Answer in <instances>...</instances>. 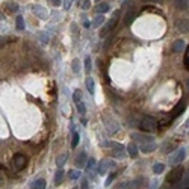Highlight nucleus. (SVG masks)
I'll return each mask as SVG.
<instances>
[{"instance_id": "c85d7f7f", "label": "nucleus", "mask_w": 189, "mask_h": 189, "mask_svg": "<svg viewBox=\"0 0 189 189\" xmlns=\"http://www.w3.org/2000/svg\"><path fill=\"white\" fill-rule=\"evenodd\" d=\"M73 100H74L76 105L82 102V92H80L79 89H76V91H74V94H73Z\"/></svg>"}, {"instance_id": "a211bd4d", "label": "nucleus", "mask_w": 189, "mask_h": 189, "mask_svg": "<svg viewBox=\"0 0 189 189\" xmlns=\"http://www.w3.org/2000/svg\"><path fill=\"white\" fill-rule=\"evenodd\" d=\"M132 138L133 139H139L142 142H150V141H154L153 136H148V135H141V133H132Z\"/></svg>"}, {"instance_id": "72a5a7b5", "label": "nucleus", "mask_w": 189, "mask_h": 189, "mask_svg": "<svg viewBox=\"0 0 189 189\" xmlns=\"http://www.w3.org/2000/svg\"><path fill=\"white\" fill-rule=\"evenodd\" d=\"M86 168H88V171H91V169H94V168H95V160H94L92 157H91V159H88V166H86Z\"/></svg>"}, {"instance_id": "6ab92c4d", "label": "nucleus", "mask_w": 189, "mask_h": 189, "mask_svg": "<svg viewBox=\"0 0 189 189\" xmlns=\"http://www.w3.org/2000/svg\"><path fill=\"white\" fill-rule=\"evenodd\" d=\"M86 88H88V92L91 95H94V91H95V83H94V79L92 77H86Z\"/></svg>"}, {"instance_id": "423d86ee", "label": "nucleus", "mask_w": 189, "mask_h": 189, "mask_svg": "<svg viewBox=\"0 0 189 189\" xmlns=\"http://www.w3.org/2000/svg\"><path fill=\"white\" fill-rule=\"evenodd\" d=\"M185 159H186V150H185V148H179V150L171 156L169 163H171V165H179V163H182Z\"/></svg>"}, {"instance_id": "f704fd0d", "label": "nucleus", "mask_w": 189, "mask_h": 189, "mask_svg": "<svg viewBox=\"0 0 189 189\" xmlns=\"http://www.w3.org/2000/svg\"><path fill=\"white\" fill-rule=\"evenodd\" d=\"M115 176H116L115 173H112V174H109V176H108V179H106V182H105V185H106V186H109V185L112 183L113 179H115Z\"/></svg>"}, {"instance_id": "58836bf2", "label": "nucleus", "mask_w": 189, "mask_h": 189, "mask_svg": "<svg viewBox=\"0 0 189 189\" xmlns=\"http://www.w3.org/2000/svg\"><path fill=\"white\" fill-rule=\"evenodd\" d=\"M89 6H91V2H89V0H85V2L82 3V9H85V11L89 9Z\"/></svg>"}, {"instance_id": "aec40b11", "label": "nucleus", "mask_w": 189, "mask_h": 189, "mask_svg": "<svg viewBox=\"0 0 189 189\" xmlns=\"http://www.w3.org/2000/svg\"><path fill=\"white\" fill-rule=\"evenodd\" d=\"M67 159H68V153H62L61 156H58V159H56V166H58V168H62V166L65 165Z\"/></svg>"}, {"instance_id": "b1692460", "label": "nucleus", "mask_w": 189, "mask_h": 189, "mask_svg": "<svg viewBox=\"0 0 189 189\" xmlns=\"http://www.w3.org/2000/svg\"><path fill=\"white\" fill-rule=\"evenodd\" d=\"M163 169H165V165H163V163H160V162L154 163V166H153V173H154V174H162V173H163Z\"/></svg>"}, {"instance_id": "393cba45", "label": "nucleus", "mask_w": 189, "mask_h": 189, "mask_svg": "<svg viewBox=\"0 0 189 189\" xmlns=\"http://www.w3.org/2000/svg\"><path fill=\"white\" fill-rule=\"evenodd\" d=\"M91 70H92V62H91V58L86 56V59H85V71H86V74H89Z\"/></svg>"}, {"instance_id": "de8ad7c7", "label": "nucleus", "mask_w": 189, "mask_h": 189, "mask_svg": "<svg viewBox=\"0 0 189 189\" xmlns=\"http://www.w3.org/2000/svg\"><path fill=\"white\" fill-rule=\"evenodd\" d=\"M160 189H168V188H166V186H162V188H160Z\"/></svg>"}, {"instance_id": "4be33fe9", "label": "nucleus", "mask_w": 189, "mask_h": 189, "mask_svg": "<svg viewBox=\"0 0 189 189\" xmlns=\"http://www.w3.org/2000/svg\"><path fill=\"white\" fill-rule=\"evenodd\" d=\"M30 189H45V180L44 179H38L32 183Z\"/></svg>"}, {"instance_id": "a18cd8bd", "label": "nucleus", "mask_w": 189, "mask_h": 189, "mask_svg": "<svg viewBox=\"0 0 189 189\" xmlns=\"http://www.w3.org/2000/svg\"><path fill=\"white\" fill-rule=\"evenodd\" d=\"M86 185H88V182H86V180H83V182H82V186H83V188H86Z\"/></svg>"}, {"instance_id": "6e6552de", "label": "nucleus", "mask_w": 189, "mask_h": 189, "mask_svg": "<svg viewBox=\"0 0 189 189\" xmlns=\"http://www.w3.org/2000/svg\"><path fill=\"white\" fill-rule=\"evenodd\" d=\"M86 163H88V156H86V153H85V151H80V153L77 154V157L74 159L76 168H77V169H80V168H83Z\"/></svg>"}, {"instance_id": "7c9ffc66", "label": "nucleus", "mask_w": 189, "mask_h": 189, "mask_svg": "<svg viewBox=\"0 0 189 189\" xmlns=\"http://www.w3.org/2000/svg\"><path fill=\"white\" fill-rule=\"evenodd\" d=\"M141 183H142V180H138V182H136V180H133V182H130L127 186H129V188H132V189H136V188H139V186H141Z\"/></svg>"}, {"instance_id": "cd10ccee", "label": "nucleus", "mask_w": 189, "mask_h": 189, "mask_svg": "<svg viewBox=\"0 0 189 189\" xmlns=\"http://www.w3.org/2000/svg\"><path fill=\"white\" fill-rule=\"evenodd\" d=\"M68 176H70L71 180H77V179L80 177V171H79V169H71V171L68 173Z\"/></svg>"}, {"instance_id": "f3484780", "label": "nucleus", "mask_w": 189, "mask_h": 189, "mask_svg": "<svg viewBox=\"0 0 189 189\" xmlns=\"http://www.w3.org/2000/svg\"><path fill=\"white\" fill-rule=\"evenodd\" d=\"M127 153H129V156H130L132 159H136V156H138V147H136L135 142H130V144L127 145Z\"/></svg>"}, {"instance_id": "37998d69", "label": "nucleus", "mask_w": 189, "mask_h": 189, "mask_svg": "<svg viewBox=\"0 0 189 189\" xmlns=\"http://www.w3.org/2000/svg\"><path fill=\"white\" fill-rule=\"evenodd\" d=\"M142 2H151V3H159V2H163V0H142Z\"/></svg>"}, {"instance_id": "4c0bfd02", "label": "nucleus", "mask_w": 189, "mask_h": 189, "mask_svg": "<svg viewBox=\"0 0 189 189\" xmlns=\"http://www.w3.org/2000/svg\"><path fill=\"white\" fill-rule=\"evenodd\" d=\"M71 3H73V0H64V9H65V11H68V9H70V6H71Z\"/></svg>"}, {"instance_id": "dca6fc26", "label": "nucleus", "mask_w": 189, "mask_h": 189, "mask_svg": "<svg viewBox=\"0 0 189 189\" xmlns=\"http://www.w3.org/2000/svg\"><path fill=\"white\" fill-rule=\"evenodd\" d=\"M34 12L37 14L38 17H41L42 20H45V18H47V12H45L44 6H41V5H35V6H34Z\"/></svg>"}, {"instance_id": "1a4fd4ad", "label": "nucleus", "mask_w": 189, "mask_h": 189, "mask_svg": "<svg viewBox=\"0 0 189 189\" xmlns=\"http://www.w3.org/2000/svg\"><path fill=\"white\" fill-rule=\"evenodd\" d=\"M176 27H177V30L182 32V34L189 32V18H179V20L176 21Z\"/></svg>"}, {"instance_id": "f8f14e48", "label": "nucleus", "mask_w": 189, "mask_h": 189, "mask_svg": "<svg viewBox=\"0 0 189 189\" xmlns=\"http://www.w3.org/2000/svg\"><path fill=\"white\" fill-rule=\"evenodd\" d=\"M185 48H186V42L183 39L174 41V44H173V52L174 53H182V52H185Z\"/></svg>"}, {"instance_id": "9d476101", "label": "nucleus", "mask_w": 189, "mask_h": 189, "mask_svg": "<svg viewBox=\"0 0 189 189\" xmlns=\"http://www.w3.org/2000/svg\"><path fill=\"white\" fill-rule=\"evenodd\" d=\"M105 126H106V129H108V132L109 133H116L118 132V129H119V126H118V123L115 121V119H111V118H108V116H105Z\"/></svg>"}, {"instance_id": "4468645a", "label": "nucleus", "mask_w": 189, "mask_h": 189, "mask_svg": "<svg viewBox=\"0 0 189 189\" xmlns=\"http://www.w3.org/2000/svg\"><path fill=\"white\" fill-rule=\"evenodd\" d=\"M95 12L98 14V15H103L105 12H108L109 9H111V6H109V3H106V2H102V3H98L95 8Z\"/></svg>"}, {"instance_id": "ddd939ff", "label": "nucleus", "mask_w": 189, "mask_h": 189, "mask_svg": "<svg viewBox=\"0 0 189 189\" xmlns=\"http://www.w3.org/2000/svg\"><path fill=\"white\" fill-rule=\"evenodd\" d=\"M157 148V145H156V142L154 141H150V142H144L142 145H141V151L142 153H151V151H154Z\"/></svg>"}, {"instance_id": "412c9836", "label": "nucleus", "mask_w": 189, "mask_h": 189, "mask_svg": "<svg viewBox=\"0 0 189 189\" xmlns=\"http://www.w3.org/2000/svg\"><path fill=\"white\" fill-rule=\"evenodd\" d=\"M64 182V169L62 168H59L58 171H56V174H55V185H61Z\"/></svg>"}, {"instance_id": "2f4dec72", "label": "nucleus", "mask_w": 189, "mask_h": 189, "mask_svg": "<svg viewBox=\"0 0 189 189\" xmlns=\"http://www.w3.org/2000/svg\"><path fill=\"white\" fill-rule=\"evenodd\" d=\"M77 111H79V113H82V115L86 112V106H85V103H83V102L77 103Z\"/></svg>"}, {"instance_id": "a878e982", "label": "nucleus", "mask_w": 189, "mask_h": 189, "mask_svg": "<svg viewBox=\"0 0 189 189\" xmlns=\"http://www.w3.org/2000/svg\"><path fill=\"white\" fill-rule=\"evenodd\" d=\"M79 142H80V135L77 133V132H73V141H71V147L76 148L77 145H79Z\"/></svg>"}, {"instance_id": "bb28decb", "label": "nucleus", "mask_w": 189, "mask_h": 189, "mask_svg": "<svg viewBox=\"0 0 189 189\" xmlns=\"http://www.w3.org/2000/svg\"><path fill=\"white\" fill-rule=\"evenodd\" d=\"M15 21H17V30H23L24 29V18L21 15H18Z\"/></svg>"}, {"instance_id": "20e7f679", "label": "nucleus", "mask_w": 189, "mask_h": 189, "mask_svg": "<svg viewBox=\"0 0 189 189\" xmlns=\"http://www.w3.org/2000/svg\"><path fill=\"white\" fill-rule=\"evenodd\" d=\"M26 165H27V157H26L24 154L17 153V154L12 157V168H14L15 171H21V169H24Z\"/></svg>"}, {"instance_id": "f257e3e1", "label": "nucleus", "mask_w": 189, "mask_h": 189, "mask_svg": "<svg viewBox=\"0 0 189 189\" xmlns=\"http://www.w3.org/2000/svg\"><path fill=\"white\" fill-rule=\"evenodd\" d=\"M119 11H115L113 12V15H112V18L108 21V24L102 29V32H100V38H106L111 32H112L113 29H115V26H116V23H118V18H119Z\"/></svg>"}, {"instance_id": "a19ab883", "label": "nucleus", "mask_w": 189, "mask_h": 189, "mask_svg": "<svg viewBox=\"0 0 189 189\" xmlns=\"http://www.w3.org/2000/svg\"><path fill=\"white\" fill-rule=\"evenodd\" d=\"M183 64H185V68L189 71V56H185V59H183Z\"/></svg>"}, {"instance_id": "e433bc0d", "label": "nucleus", "mask_w": 189, "mask_h": 189, "mask_svg": "<svg viewBox=\"0 0 189 189\" xmlns=\"http://www.w3.org/2000/svg\"><path fill=\"white\" fill-rule=\"evenodd\" d=\"M8 6H9V11H18V5L17 3H8Z\"/></svg>"}, {"instance_id": "7ed1b4c3", "label": "nucleus", "mask_w": 189, "mask_h": 189, "mask_svg": "<svg viewBox=\"0 0 189 189\" xmlns=\"http://www.w3.org/2000/svg\"><path fill=\"white\" fill-rule=\"evenodd\" d=\"M139 127L144 132H156L157 130V121L153 116H144L139 123Z\"/></svg>"}, {"instance_id": "c756f323", "label": "nucleus", "mask_w": 189, "mask_h": 189, "mask_svg": "<svg viewBox=\"0 0 189 189\" xmlns=\"http://www.w3.org/2000/svg\"><path fill=\"white\" fill-rule=\"evenodd\" d=\"M71 67H73V71L77 74V73L80 71V61H79V59H74L73 64H71Z\"/></svg>"}, {"instance_id": "f03ea898", "label": "nucleus", "mask_w": 189, "mask_h": 189, "mask_svg": "<svg viewBox=\"0 0 189 189\" xmlns=\"http://www.w3.org/2000/svg\"><path fill=\"white\" fill-rule=\"evenodd\" d=\"M183 174H185V168H183V166H177V168H174V169L166 176V182L171 183V185H177V183H180V180L183 179Z\"/></svg>"}, {"instance_id": "c03bdc74", "label": "nucleus", "mask_w": 189, "mask_h": 189, "mask_svg": "<svg viewBox=\"0 0 189 189\" xmlns=\"http://www.w3.org/2000/svg\"><path fill=\"white\" fill-rule=\"evenodd\" d=\"M83 26H85V27H89L91 24H89V21H83Z\"/></svg>"}, {"instance_id": "79ce46f5", "label": "nucleus", "mask_w": 189, "mask_h": 189, "mask_svg": "<svg viewBox=\"0 0 189 189\" xmlns=\"http://www.w3.org/2000/svg\"><path fill=\"white\" fill-rule=\"evenodd\" d=\"M48 2H50L53 6H59V5H61V0H48Z\"/></svg>"}, {"instance_id": "473e14b6", "label": "nucleus", "mask_w": 189, "mask_h": 189, "mask_svg": "<svg viewBox=\"0 0 189 189\" xmlns=\"http://www.w3.org/2000/svg\"><path fill=\"white\" fill-rule=\"evenodd\" d=\"M112 154L115 156V157H118V159H123V157L126 156L124 150H115V151H112Z\"/></svg>"}, {"instance_id": "49530a36", "label": "nucleus", "mask_w": 189, "mask_h": 189, "mask_svg": "<svg viewBox=\"0 0 189 189\" xmlns=\"http://www.w3.org/2000/svg\"><path fill=\"white\" fill-rule=\"evenodd\" d=\"M185 56H189V45L186 47V55H185Z\"/></svg>"}, {"instance_id": "39448f33", "label": "nucleus", "mask_w": 189, "mask_h": 189, "mask_svg": "<svg viewBox=\"0 0 189 189\" xmlns=\"http://www.w3.org/2000/svg\"><path fill=\"white\" fill-rule=\"evenodd\" d=\"M188 100H189V95H188V97H183V98H182V100L176 105V108H174V109H173V112H171V118L179 116L180 113L186 109V106H188Z\"/></svg>"}, {"instance_id": "ea45409f", "label": "nucleus", "mask_w": 189, "mask_h": 189, "mask_svg": "<svg viewBox=\"0 0 189 189\" xmlns=\"http://www.w3.org/2000/svg\"><path fill=\"white\" fill-rule=\"evenodd\" d=\"M15 39H17V38H2V45H3V44H6V42H9V41H15Z\"/></svg>"}, {"instance_id": "5701e85b", "label": "nucleus", "mask_w": 189, "mask_h": 189, "mask_svg": "<svg viewBox=\"0 0 189 189\" xmlns=\"http://www.w3.org/2000/svg\"><path fill=\"white\" fill-rule=\"evenodd\" d=\"M103 23H105V17H103V15H97V17L94 18V21H92V27L98 29Z\"/></svg>"}, {"instance_id": "2eb2a0df", "label": "nucleus", "mask_w": 189, "mask_h": 189, "mask_svg": "<svg viewBox=\"0 0 189 189\" xmlns=\"http://www.w3.org/2000/svg\"><path fill=\"white\" fill-rule=\"evenodd\" d=\"M173 3H174V6H176L177 9H180V11H185V9L189 8V0H173Z\"/></svg>"}, {"instance_id": "0eeeda50", "label": "nucleus", "mask_w": 189, "mask_h": 189, "mask_svg": "<svg viewBox=\"0 0 189 189\" xmlns=\"http://www.w3.org/2000/svg\"><path fill=\"white\" fill-rule=\"evenodd\" d=\"M113 165V160H111V159H103V160H100V163H98V166H97V173L100 174V176H103L109 168H112Z\"/></svg>"}, {"instance_id": "9b49d317", "label": "nucleus", "mask_w": 189, "mask_h": 189, "mask_svg": "<svg viewBox=\"0 0 189 189\" xmlns=\"http://www.w3.org/2000/svg\"><path fill=\"white\" fill-rule=\"evenodd\" d=\"M135 15H136V9L132 6V8L129 9V12L124 15V20H123L124 24H126V26H130V24L133 23V20H135Z\"/></svg>"}, {"instance_id": "c9c22d12", "label": "nucleus", "mask_w": 189, "mask_h": 189, "mask_svg": "<svg viewBox=\"0 0 189 189\" xmlns=\"http://www.w3.org/2000/svg\"><path fill=\"white\" fill-rule=\"evenodd\" d=\"M169 148H174V144H173V142H166V144L162 147L163 153H168V150H169Z\"/></svg>"}]
</instances>
